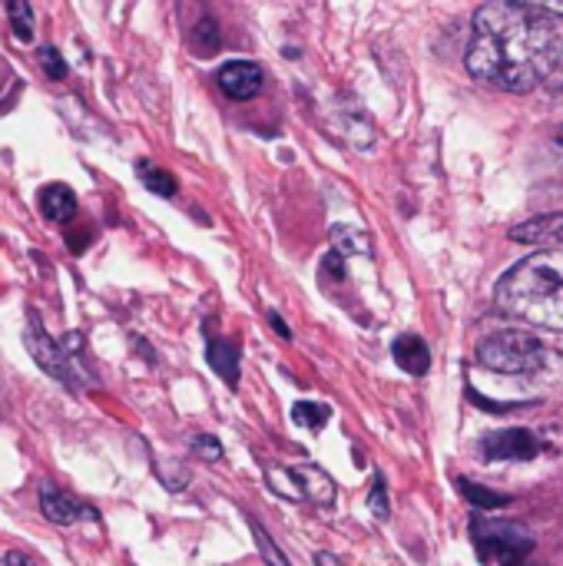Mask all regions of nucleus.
Listing matches in <instances>:
<instances>
[{"label": "nucleus", "mask_w": 563, "mask_h": 566, "mask_svg": "<svg viewBox=\"0 0 563 566\" xmlns=\"http://www.w3.org/2000/svg\"><path fill=\"white\" fill-rule=\"evenodd\" d=\"M192 50H196V56H212L216 50H219V23L216 20H209V17H202L196 27H192Z\"/></svg>", "instance_id": "nucleus-16"}, {"label": "nucleus", "mask_w": 563, "mask_h": 566, "mask_svg": "<svg viewBox=\"0 0 563 566\" xmlns=\"http://www.w3.org/2000/svg\"><path fill=\"white\" fill-rule=\"evenodd\" d=\"M252 534H256V544H259V551H262V557H265V564L269 566H289V560H285V554L265 537V531L259 527V524H252Z\"/></svg>", "instance_id": "nucleus-19"}, {"label": "nucleus", "mask_w": 563, "mask_h": 566, "mask_svg": "<svg viewBox=\"0 0 563 566\" xmlns=\"http://www.w3.org/2000/svg\"><path fill=\"white\" fill-rule=\"evenodd\" d=\"M0 566H37L27 554H20V551H7V554H0Z\"/></svg>", "instance_id": "nucleus-24"}, {"label": "nucleus", "mask_w": 563, "mask_h": 566, "mask_svg": "<svg viewBox=\"0 0 563 566\" xmlns=\"http://www.w3.org/2000/svg\"><path fill=\"white\" fill-rule=\"evenodd\" d=\"M342 262H345V259H342L338 252H332V255L322 262V275H325V279H345V269H342Z\"/></svg>", "instance_id": "nucleus-23"}, {"label": "nucleus", "mask_w": 563, "mask_h": 566, "mask_svg": "<svg viewBox=\"0 0 563 566\" xmlns=\"http://www.w3.org/2000/svg\"><path fill=\"white\" fill-rule=\"evenodd\" d=\"M478 361L498 375H531L544 368L548 348L538 335L508 328V332H494L478 345Z\"/></svg>", "instance_id": "nucleus-3"}, {"label": "nucleus", "mask_w": 563, "mask_h": 566, "mask_svg": "<svg viewBox=\"0 0 563 566\" xmlns=\"http://www.w3.org/2000/svg\"><path fill=\"white\" fill-rule=\"evenodd\" d=\"M40 212H43L50 222H70V219L76 216V196H73L66 186L53 182V186H46V189L40 192Z\"/></svg>", "instance_id": "nucleus-12"}, {"label": "nucleus", "mask_w": 563, "mask_h": 566, "mask_svg": "<svg viewBox=\"0 0 563 566\" xmlns=\"http://www.w3.org/2000/svg\"><path fill=\"white\" fill-rule=\"evenodd\" d=\"M563 60V7L498 0L475 13L468 70L508 93H531Z\"/></svg>", "instance_id": "nucleus-1"}, {"label": "nucleus", "mask_w": 563, "mask_h": 566, "mask_svg": "<svg viewBox=\"0 0 563 566\" xmlns=\"http://www.w3.org/2000/svg\"><path fill=\"white\" fill-rule=\"evenodd\" d=\"M192 451H196L202 461H219V458H222V444H219L216 438H209V434L192 438Z\"/></svg>", "instance_id": "nucleus-21"}, {"label": "nucleus", "mask_w": 563, "mask_h": 566, "mask_svg": "<svg viewBox=\"0 0 563 566\" xmlns=\"http://www.w3.org/2000/svg\"><path fill=\"white\" fill-rule=\"evenodd\" d=\"M329 418H332L329 405H319V401H299V405L292 408V421H295V424H302V428H309V431L325 428V421H329Z\"/></svg>", "instance_id": "nucleus-17"}, {"label": "nucleus", "mask_w": 563, "mask_h": 566, "mask_svg": "<svg viewBox=\"0 0 563 566\" xmlns=\"http://www.w3.org/2000/svg\"><path fill=\"white\" fill-rule=\"evenodd\" d=\"M541 451H544V441L528 428L491 431L481 441V454L488 461H534V458H541Z\"/></svg>", "instance_id": "nucleus-6"}, {"label": "nucleus", "mask_w": 563, "mask_h": 566, "mask_svg": "<svg viewBox=\"0 0 563 566\" xmlns=\"http://www.w3.org/2000/svg\"><path fill=\"white\" fill-rule=\"evenodd\" d=\"M471 537L475 547L481 554V560H501V564L514 566L524 564V557L534 551V537L521 527V524H494V521H475L471 524Z\"/></svg>", "instance_id": "nucleus-4"}, {"label": "nucleus", "mask_w": 563, "mask_h": 566, "mask_svg": "<svg viewBox=\"0 0 563 566\" xmlns=\"http://www.w3.org/2000/svg\"><path fill=\"white\" fill-rule=\"evenodd\" d=\"M329 239H332V249H335L342 259H348V255H372V242H368V235L358 232V229L332 226Z\"/></svg>", "instance_id": "nucleus-13"}, {"label": "nucleus", "mask_w": 563, "mask_h": 566, "mask_svg": "<svg viewBox=\"0 0 563 566\" xmlns=\"http://www.w3.org/2000/svg\"><path fill=\"white\" fill-rule=\"evenodd\" d=\"M557 143H561V146H563V126H561V133H557Z\"/></svg>", "instance_id": "nucleus-26"}, {"label": "nucleus", "mask_w": 563, "mask_h": 566, "mask_svg": "<svg viewBox=\"0 0 563 566\" xmlns=\"http://www.w3.org/2000/svg\"><path fill=\"white\" fill-rule=\"evenodd\" d=\"M40 63H43V70L50 73V80H63L66 66H63V60H60V53H56L53 46H43V50H40Z\"/></svg>", "instance_id": "nucleus-22"}, {"label": "nucleus", "mask_w": 563, "mask_h": 566, "mask_svg": "<svg viewBox=\"0 0 563 566\" xmlns=\"http://www.w3.org/2000/svg\"><path fill=\"white\" fill-rule=\"evenodd\" d=\"M7 17H10V23H13V36L17 40H33V10H30V3H23V0H13V3H7Z\"/></svg>", "instance_id": "nucleus-18"}, {"label": "nucleus", "mask_w": 563, "mask_h": 566, "mask_svg": "<svg viewBox=\"0 0 563 566\" xmlns=\"http://www.w3.org/2000/svg\"><path fill=\"white\" fill-rule=\"evenodd\" d=\"M40 507H43V517L53 521V524H80V521H96V511H90L86 504H80L76 497L56 491V488H43L40 491Z\"/></svg>", "instance_id": "nucleus-9"}, {"label": "nucleus", "mask_w": 563, "mask_h": 566, "mask_svg": "<svg viewBox=\"0 0 563 566\" xmlns=\"http://www.w3.org/2000/svg\"><path fill=\"white\" fill-rule=\"evenodd\" d=\"M514 566H524V564H514Z\"/></svg>", "instance_id": "nucleus-27"}, {"label": "nucleus", "mask_w": 563, "mask_h": 566, "mask_svg": "<svg viewBox=\"0 0 563 566\" xmlns=\"http://www.w3.org/2000/svg\"><path fill=\"white\" fill-rule=\"evenodd\" d=\"M368 507H372V514H375L378 521H388V491H385V481H382V478H375Z\"/></svg>", "instance_id": "nucleus-20"}, {"label": "nucleus", "mask_w": 563, "mask_h": 566, "mask_svg": "<svg viewBox=\"0 0 563 566\" xmlns=\"http://www.w3.org/2000/svg\"><path fill=\"white\" fill-rule=\"evenodd\" d=\"M206 358L209 365L219 371V378L229 385V388H239V348L232 342H222V338H212L206 345Z\"/></svg>", "instance_id": "nucleus-11"}, {"label": "nucleus", "mask_w": 563, "mask_h": 566, "mask_svg": "<svg viewBox=\"0 0 563 566\" xmlns=\"http://www.w3.org/2000/svg\"><path fill=\"white\" fill-rule=\"evenodd\" d=\"M136 176L143 179V186L149 189V192H156V196H176V179L166 172V169H159L156 163H149V159H139L136 163Z\"/></svg>", "instance_id": "nucleus-14"}, {"label": "nucleus", "mask_w": 563, "mask_h": 566, "mask_svg": "<svg viewBox=\"0 0 563 566\" xmlns=\"http://www.w3.org/2000/svg\"><path fill=\"white\" fill-rule=\"evenodd\" d=\"M272 488L282 491V494H289V497L319 504V507H329L335 501V484H332V478L322 468H285V471H272Z\"/></svg>", "instance_id": "nucleus-5"}, {"label": "nucleus", "mask_w": 563, "mask_h": 566, "mask_svg": "<svg viewBox=\"0 0 563 566\" xmlns=\"http://www.w3.org/2000/svg\"><path fill=\"white\" fill-rule=\"evenodd\" d=\"M392 355H395V361L402 365V371H408V375H415V378L428 375V368H431V352H428L425 338H418V335H402V338L395 342Z\"/></svg>", "instance_id": "nucleus-10"}, {"label": "nucleus", "mask_w": 563, "mask_h": 566, "mask_svg": "<svg viewBox=\"0 0 563 566\" xmlns=\"http://www.w3.org/2000/svg\"><path fill=\"white\" fill-rule=\"evenodd\" d=\"M494 302L508 318L563 332V249H541L518 262L498 282Z\"/></svg>", "instance_id": "nucleus-2"}, {"label": "nucleus", "mask_w": 563, "mask_h": 566, "mask_svg": "<svg viewBox=\"0 0 563 566\" xmlns=\"http://www.w3.org/2000/svg\"><path fill=\"white\" fill-rule=\"evenodd\" d=\"M269 322H272V328H275V332H279L282 338H292V332L285 328V322H282V318H279L275 312H269Z\"/></svg>", "instance_id": "nucleus-25"}, {"label": "nucleus", "mask_w": 563, "mask_h": 566, "mask_svg": "<svg viewBox=\"0 0 563 566\" xmlns=\"http://www.w3.org/2000/svg\"><path fill=\"white\" fill-rule=\"evenodd\" d=\"M458 488H461L465 501H468L471 507H481V511H498V507L511 504L508 494H498V491H488V488H481V484H471L468 478H461Z\"/></svg>", "instance_id": "nucleus-15"}, {"label": "nucleus", "mask_w": 563, "mask_h": 566, "mask_svg": "<svg viewBox=\"0 0 563 566\" xmlns=\"http://www.w3.org/2000/svg\"><path fill=\"white\" fill-rule=\"evenodd\" d=\"M511 239L521 242V245L557 249V245H563V212H548V216H538V219H528V222L514 226Z\"/></svg>", "instance_id": "nucleus-8"}, {"label": "nucleus", "mask_w": 563, "mask_h": 566, "mask_svg": "<svg viewBox=\"0 0 563 566\" xmlns=\"http://www.w3.org/2000/svg\"><path fill=\"white\" fill-rule=\"evenodd\" d=\"M216 83H219V90H222L229 99H252V96L262 93L265 73H262V66L252 63V60H229V63L219 66Z\"/></svg>", "instance_id": "nucleus-7"}]
</instances>
